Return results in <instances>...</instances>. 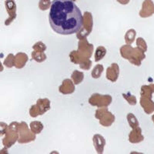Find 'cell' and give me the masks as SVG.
Wrapping results in <instances>:
<instances>
[{
    "mask_svg": "<svg viewBox=\"0 0 154 154\" xmlns=\"http://www.w3.org/2000/svg\"><path fill=\"white\" fill-rule=\"evenodd\" d=\"M14 55L10 53V54L8 55L7 57L5 59L3 64L5 66L7 67V68H12V67L14 66Z\"/></svg>",
    "mask_w": 154,
    "mask_h": 154,
    "instance_id": "484cf974",
    "label": "cell"
},
{
    "mask_svg": "<svg viewBox=\"0 0 154 154\" xmlns=\"http://www.w3.org/2000/svg\"><path fill=\"white\" fill-rule=\"evenodd\" d=\"M106 54V49L104 46H100L97 47L95 53V61L100 62L103 58H104Z\"/></svg>",
    "mask_w": 154,
    "mask_h": 154,
    "instance_id": "7402d4cb",
    "label": "cell"
},
{
    "mask_svg": "<svg viewBox=\"0 0 154 154\" xmlns=\"http://www.w3.org/2000/svg\"><path fill=\"white\" fill-rule=\"evenodd\" d=\"M152 122H153V123H154V115H152Z\"/></svg>",
    "mask_w": 154,
    "mask_h": 154,
    "instance_id": "e575fe53",
    "label": "cell"
},
{
    "mask_svg": "<svg viewBox=\"0 0 154 154\" xmlns=\"http://www.w3.org/2000/svg\"><path fill=\"white\" fill-rule=\"evenodd\" d=\"M144 140V137L142 134V130L140 126H137L136 128H133V130L130 132L129 135V141L131 143H139L142 142Z\"/></svg>",
    "mask_w": 154,
    "mask_h": 154,
    "instance_id": "5bb4252c",
    "label": "cell"
},
{
    "mask_svg": "<svg viewBox=\"0 0 154 154\" xmlns=\"http://www.w3.org/2000/svg\"><path fill=\"white\" fill-rule=\"evenodd\" d=\"M93 53V45L88 42L86 38L79 40L78 50L72 51L69 54L71 62L75 64H82L89 60Z\"/></svg>",
    "mask_w": 154,
    "mask_h": 154,
    "instance_id": "7a4b0ae2",
    "label": "cell"
},
{
    "mask_svg": "<svg viewBox=\"0 0 154 154\" xmlns=\"http://www.w3.org/2000/svg\"><path fill=\"white\" fill-rule=\"evenodd\" d=\"M30 130H31L34 134H38L43 130V124L39 121H33L29 125Z\"/></svg>",
    "mask_w": 154,
    "mask_h": 154,
    "instance_id": "ffe728a7",
    "label": "cell"
},
{
    "mask_svg": "<svg viewBox=\"0 0 154 154\" xmlns=\"http://www.w3.org/2000/svg\"><path fill=\"white\" fill-rule=\"evenodd\" d=\"M93 26V16L91 12H85L82 16V26L80 29L77 32L76 37L79 40L86 38V37L91 33Z\"/></svg>",
    "mask_w": 154,
    "mask_h": 154,
    "instance_id": "277c9868",
    "label": "cell"
},
{
    "mask_svg": "<svg viewBox=\"0 0 154 154\" xmlns=\"http://www.w3.org/2000/svg\"><path fill=\"white\" fill-rule=\"evenodd\" d=\"M71 77H72V80L74 84L79 85L84 79V73L82 72H79L78 70H74L71 75Z\"/></svg>",
    "mask_w": 154,
    "mask_h": 154,
    "instance_id": "d6986e66",
    "label": "cell"
},
{
    "mask_svg": "<svg viewBox=\"0 0 154 154\" xmlns=\"http://www.w3.org/2000/svg\"><path fill=\"white\" fill-rule=\"evenodd\" d=\"M93 140L96 152L99 154L103 153L104 146L106 145V140L104 137L100 134H95L93 136Z\"/></svg>",
    "mask_w": 154,
    "mask_h": 154,
    "instance_id": "9a60e30c",
    "label": "cell"
},
{
    "mask_svg": "<svg viewBox=\"0 0 154 154\" xmlns=\"http://www.w3.org/2000/svg\"><path fill=\"white\" fill-rule=\"evenodd\" d=\"M4 69V67H3V65L2 64V63H1V61H0V72H2Z\"/></svg>",
    "mask_w": 154,
    "mask_h": 154,
    "instance_id": "836d02e7",
    "label": "cell"
},
{
    "mask_svg": "<svg viewBox=\"0 0 154 154\" xmlns=\"http://www.w3.org/2000/svg\"><path fill=\"white\" fill-rule=\"evenodd\" d=\"M104 67L101 64H98L93 68V71H92V77L94 79H99L101 76L102 73L103 72Z\"/></svg>",
    "mask_w": 154,
    "mask_h": 154,
    "instance_id": "cb8c5ba5",
    "label": "cell"
},
{
    "mask_svg": "<svg viewBox=\"0 0 154 154\" xmlns=\"http://www.w3.org/2000/svg\"><path fill=\"white\" fill-rule=\"evenodd\" d=\"M95 117L100 120V123L103 126L109 127L115 122V116L108 110L106 107H101L96 111Z\"/></svg>",
    "mask_w": 154,
    "mask_h": 154,
    "instance_id": "52a82bcc",
    "label": "cell"
},
{
    "mask_svg": "<svg viewBox=\"0 0 154 154\" xmlns=\"http://www.w3.org/2000/svg\"><path fill=\"white\" fill-rule=\"evenodd\" d=\"M52 2L50 0H40L38 2V8L42 11H46L51 7Z\"/></svg>",
    "mask_w": 154,
    "mask_h": 154,
    "instance_id": "83f0119b",
    "label": "cell"
},
{
    "mask_svg": "<svg viewBox=\"0 0 154 154\" xmlns=\"http://www.w3.org/2000/svg\"><path fill=\"white\" fill-rule=\"evenodd\" d=\"M75 84L71 79H66L63 81L61 86L59 87V90L64 95L72 94L75 91Z\"/></svg>",
    "mask_w": 154,
    "mask_h": 154,
    "instance_id": "4fadbf2b",
    "label": "cell"
},
{
    "mask_svg": "<svg viewBox=\"0 0 154 154\" xmlns=\"http://www.w3.org/2000/svg\"><path fill=\"white\" fill-rule=\"evenodd\" d=\"M50 109V101L48 99H38L36 103L32 105L29 109V115L32 117H37L46 113Z\"/></svg>",
    "mask_w": 154,
    "mask_h": 154,
    "instance_id": "8992f818",
    "label": "cell"
},
{
    "mask_svg": "<svg viewBox=\"0 0 154 154\" xmlns=\"http://www.w3.org/2000/svg\"><path fill=\"white\" fill-rule=\"evenodd\" d=\"M126 118H127L128 123H129V124H130V127H131L132 129L139 126L138 120H137V117H136L133 113H131V112H130V113H128Z\"/></svg>",
    "mask_w": 154,
    "mask_h": 154,
    "instance_id": "d4e9b609",
    "label": "cell"
},
{
    "mask_svg": "<svg viewBox=\"0 0 154 154\" xmlns=\"http://www.w3.org/2000/svg\"><path fill=\"white\" fill-rule=\"evenodd\" d=\"M29 58L26 53H18L14 58V66L16 69H22L26 66Z\"/></svg>",
    "mask_w": 154,
    "mask_h": 154,
    "instance_id": "e0dca14e",
    "label": "cell"
},
{
    "mask_svg": "<svg viewBox=\"0 0 154 154\" xmlns=\"http://www.w3.org/2000/svg\"><path fill=\"white\" fill-rule=\"evenodd\" d=\"M140 105L146 114H151L154 112V102L152 101V99L141 96Z\"/></svg>",
    "mask_w": 154,
    "mask_h": 154,
    "instance_id": "2e32d148",
    "label": "cell"
},
{
    "mask_svg": "<svg viewBox=\"0 0 154 154\" xmlns=\"http://www.w3.org/2000/svg\"><path fill=\"white\" fill-rule=\"evenodd\" d=\"M18 128H19V123L17 122H12L9 126H8L7 131L5 134V137L2 140V144L6 149L10 148L12 145L16 143V141H18L19 139Z\"/></svg>",
    "mask_w": 154,
    "mask_h": 154,
    "instance_id": "5b68a950",
    "label": "cell"
},
{
    "mask_svg": "<svg viewBox=\"0 0 154 154\" xmlns=\"http://www.w3.org/2000/svg\"><path fill=\"white\" fill-rule=\"evenodd\" d=\"M8 129V125L5 123L1 122L0 123V137H2L3 135L5 134Z\"/></svg>",
    "mask_w": 154,
    "mask_h": 154,
    "instance_id": "4dcf8cb0",
    "label": "cell"
},
{
    "mask_svg": "<svg viewBox=\"0 0 154 154\" xmlns=\"http://www.w3.org/2000/svg\"><path fill=\"white\" fill-rule=\"evenodd\" d=\"M139 14L142 18L150 17L154 14V3L152 0H144Z\"/></svg>",
    "mask_w": 154,
    "mask_h": 154,
    "instance_id": "8fae6325",
    "label": "cell"
},
{
    "mask_svg": "<svg viewBox=\"0 0 154 154\" xmlns=\"http://www.w3.org/2000/svg\"><path fill=\"white\" fill-rule=\"evenodd\" d=\"M116 1L121 5H127L130 2V0H116Z\"/></svg>",
    "mask_w": 154,
    "mask_h": 154,
    "instance_id": "d6a6232c",
    "label": "cell"
},
{
    "mask_svg": "<svg viewBox=\"0 0 154 154\" xmlns=\"http://www.w3.org/2000/svg\"><path fill=\"white\" fill-rule=\"evenodd\" d=\"M32 60L36 61L37 63H42L46 60V55L44 52H39V51L34 50L32 53Z\"/></svg>",
    "mask_w": 154,
    "mask_h": 154,
    "instance_id": "44dd1931",
    "label": "cell"
},
{
    "mask_svg": "<svg viewBox=\"0 0 154 154\" xmlns=\"http://www.w3.org/2000/svg\"><path fill=\"white\" fill-rule=\"evenodd\" d=\"M119 75V67L116 63H112L106 70V79L112 82H116Z\"/></svg>",
    "mask_w": 154,
    "mask_h": 154,
    "instance_id": "7c38bea8",
    "label": "cell"
},
{
    "mask_svg": "<svg viewBox=\"0 0 154 154\" xmlns=\"http://www.w3.org/2000/svg\"><path fill=\"white\" fill-rule=\"evenodd\" d=\"M91 66H92V61L89 60H88L87 62H86V63H82V64H80V65H79V67H80L82 69L89 70V69H90V67H91Z\"/></svg>",
    "mask_w": 154,
    "mask_h": 154,
    "instance_id": "1f68e13d",
    "label": "cell"
},
{
    "mask_svg": "<svg viewBox=\"0 0 154 154\" xmlns=\"http://www.w3.org/2000/svg\"><path fill=\"white\" fill-rule=\"evenodd\" d=\"M5 6L9 14V18L5 21V25L9 26L16 18V4L15 0H5Z\"/></svg>",
    "mask_w": 154,
    "mask_h": 154,
    "instance_id": "30bf717a",
    "label": "cell"
},
{
    "mask_svg": "<svg viewBox=\"0 0 154 154\" xmlns=\"http://www.w3.org/2000/svg\"><path fill=\"white\" fill-rule=\"evenodd\" d=\"M49 20L51 28L60 35L77 32L82 26V15L72 0H53Z\"/></svg>",
    "mask_w": 154,
    "mask_h": 154,
    "instance_id": "6da1fadb",
    "label": "cell"
},
{
    "mask_svg": "<svg viewBox=\"0 0 154 154\" xmlns=\"http://www.w3.org/2000/svg\"><path fill=\"white\" fill-rule=\"evenodd\" d=\"M112 100V96L110 95H101L99 93H94L89 99V103L98 108L107 107L109 105H110Z\"/></svg>",
    "mask_w": 154,
    "mask_h": 154,
    "instance_id": "9c48e42d",
    "label": "cell"
},
{
    "mask_svg": "<svg viewBox=\"0 0 154 154\" xmlns=\"http://www.w3.org/2000/svg\"><path fill=\"white\" fill-rule=\"evenodd\" d=\"M18 132H19V139H18V142H19V143H28L34 141V140H35V134H34V133L29 129L28 125L25 123V122L19 123Z\"/></svg>",
    "mask_w": 154,
    "mask_h": 154,
    "instance_id": "ba28073f",
    "label": "cell"
},
{
    "mask_svg": "<svg viewBox=\"0 0 154 154\" xmlns=\"http://www.w3.org/2000/svg\"><path fill=\"white\" fill-rule=\"evenodd\" d=\"M32 49L35 51H39V52H45L46 49V46L43 42H38L33 45Z\"/></svg>",
    "mask_w": 154,
    "mask_h": 154,
    "instance_id": "f546056e",
    "label": "cell"
},
{
    "mask_svg": "<svg viewBox=\"0 0 154 154\" xmlns=\"http://www.w3.org/2000/svg\"><path fill=\"white\" fill-rule=\"evenodd\" d=\"M123 98L128 102V103L130 104L131 106H135L137 104V98H136V96H133V95L130 94V93H128L127 94L126 93H123Z\"/></svg>",
    "mask_w": 154,
    "mask_h": 154,
    "instance_id": "4316f807",
    "label": "cell"
},
{
    "mask_svg": "<svg viewBox=\"0 0 154 154\" xmlns=\"http://www.w3.org/2000/svg\"><path fill=\"white\" fill-rule=\"evenodd\" d=\"M120 54L122 57L128 60L133 65L140 66L143 60L146 58L144 52L138 47L133 48L129 44H126L120 48Z\"/></svg>",
    "mask_w": 154,
    "mask_h": 154,
    "instance_id": "3957f363",
    "label": "cell"
},
{
    "mask_svg": "<svg viewBox=\"0 0 154 154\" xmlns=\"http://www.w3.org/2000/svg\"><path fill=\"white\" fill-rule=\"evenodd\" d=\"M72 1H74V2H75V0H72Z\"/></svg>",
    "mask_w": 154,
    "mask_h": 154,
    "instance_id": "d590c367",
    "label": "cell"
},
{
    "mask_svg": "<svg viewBox=\"0 0 154 154\" xmlns=\"http://www.w3.org/2000/svg\"><path fill=\"white\" fill-rule=\"evenodd\" d=\"M137 47L146 53L147 51V44L146 42V41L144 40V38H141V37H139L137 39Z\"/></svg>",
    "mask_w": 154,
    "mask_h": 154,
    "instance_id": "f1b7e54d",
    "label": "cell"
},
{
    "mask_svg": "<svg viewBox=\"0 0 154 154\" xmlns=\"http://www.w3.org/2000/svg\"><path fill=\"white\" fill-rule=\"evenodd\" d=\"M154 93V84L144 85L141 87V92L140 94L141 96L146 97V98L152 99V93Z\"/></svg>",
    "mask_w": 154,
    "mask_h": 154,
    "instance_id": "ac0fdd59",
    "label": "cell"
},
{
    "mask_svg": "<svg viewBox=\"0 0 154 154\" xmlns=\"http://www.w3.org/2000/svg\"><path fill=\"white\" fill-rule=\"evenodd\" d=\"M136 35H137V32L135 29H131L128 30L126 32V35H125V42H126V43L131 45L134 42Z\"/></svg>",
    "mask_w": 154,
    "mask_h": 154,
    "instance_id": "603a6c76",
    "label": "cell"
}]
</instances>
